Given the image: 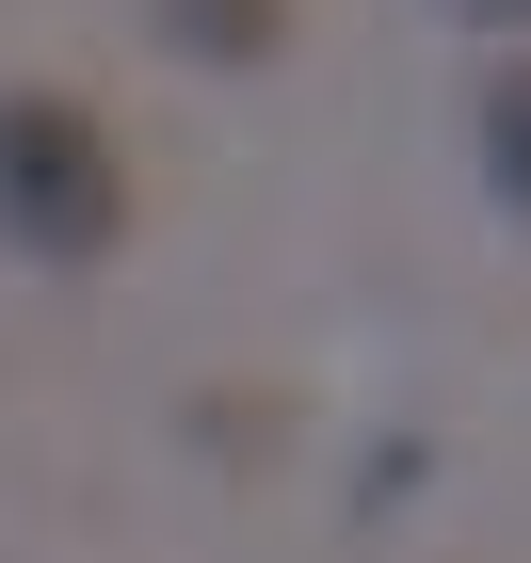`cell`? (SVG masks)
I'll list each match as a JSON object with an SVG mask.
<instances>
[{
	"mask_svg": "<svg viewBox=\"0 0 531 563\" xmlns=\"http://www.w3.org/2000/svg\"><path fill=\"white\" fill-rule=\"evenodd\" d=\"M0 242L48 274H97L130 242V145L48 81H0Z\"/></svg>",
	"mask_w": 531,
	"mask_h": 563,
	"instance_id": "1",
	"label": "cell"
},
{
	"mask_svg": "<svg viewBox=\"0 0 531 563\" xmlns=\"http://www.w3.org/2000/svg\"><path fill=\"white\" fill-rule=\"evenodd\" d=\"M145 33L177 65H274L290 48V0H145Z\"/></svg>",
	"mask_w": 531,
	"mask_h": 563,
	"instance_id": "2",
	"label": "cell"
},
{
	"mask_svg": "<svg viewBox=\"0 0 531 563\" xmlns=\"http://www.w3.org/2000/svg\"><path fill=\"white\" fill-rule=\"evenodd\" d=\"M484 177H499V210H531V65L484 97Z\"/></svg>",
	"mask_w": 531,
	"mask_h": 563,
	"instance_id": "3",
	"label": "cell"
},
{
	"mask_svg": "<svg viewBox=\"0 0 531 563\" xmlns=\"http://www.w3.org/2000/svg\"><path fill=\"white\" fill-rule=\"evenodd\" d=\"M451 16H499V33H531V0H451Z\"/></svg>",
	"mask_w": 531,
	"mask_h": 563,
	"instance_id": "4",
	"label": "cell"
}]
</instances>
